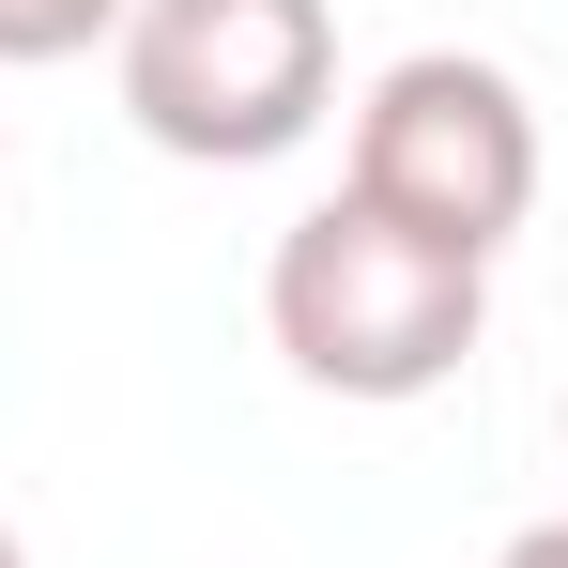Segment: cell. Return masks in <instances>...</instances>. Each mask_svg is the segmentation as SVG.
<instances>
[{
    "instance_id": "obj_6",
    "label": "cell",
    "mask_w": 568,
    "mask_h": 568,
    "mask_svg": "<svg viewBox=\"0 0 568 568\" xmlns=\"http://www.w3.org/2000/svg\"><path fill=\"white\" fill-rule=\"evenodd\" d=\"M0 568H31V538H16V523H0Z\"/></svg>"
},
{
    "instance_id": "obj_4",
    "label": "cell",
    "mask_w": 568,
    "mask_h": 568,
    "mask_svg": "<svg viewBox=\"0 0 568 568\" xmlns=\"http://www.w3.org/2000/svg\"><path fill=\"white\" fill-rule=\"evenodd\" d=\"M123 31V0H0V78H31V62H78Z\"/></svg>"
},
{
    "instance_id": "obj_1",
    "label": "cell",
    "mask_w": 568,
    "mask_h": 568,
    "mask_svg": "<svg viewBox=\"0 0 568 568\" xmlns=\"http://www.w3.org/2000/svg\"><path fill=\"white\" fill-rule=\"evenodd\" d=\"M262 338L292 354V384H323V399H430V384L476 369V338H491V262L462 246H430V231H399L369 200H307L277 231V262H262Z\"/></svg>"
},
{
    "instance_id": "obj_2",
    "label": "cell",
    "mask_w": 568,
    "mask_h": 568,
    "mask_svg": "<svg viewBox=\"0 0 568 568\" xmlns=\"http://www.w3.org/2000/svg\"><path fill=\"white\" fill-rule=\"evenodd\" d=\"M123 123L185 170H277L338 108V0H123Z\"/></svg>"
},
{
    "instance_id": "obj_5",
    "label": "cell",
    "mask_w": 568,
    "mask_h": 568,
    "mask_svg": "<svg viewBox=\"0 0 568 568\" xmlns=\"http://www.w3.org/2000/svg\"><path fill=\"white\" fill-rule=\"evenodd\" d=\"M491 568H568V523H523V538H507Z\"/></svg>"
},
{
    "instance_id": "obj_3",
    "label": "cell",
    "mask_w": 568,
    "mask_h": 568,
    "mask_svg": "<svg viewBox=\"0 0 568 568\" xmlns=\"http://www.w3.org/2000/svg\"><path fill=\"white\" fill-rule=\"evenodd\" d=\"M338 185L369 200V215H399V231L491 262L538 215V108L476 47H415V62H384L369 93H354V170Z\"/></svg>"
}]
</instances>
